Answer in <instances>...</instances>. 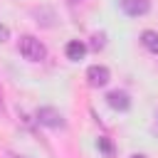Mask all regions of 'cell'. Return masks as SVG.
Returning a JSON list of instances; mask_svg holds the SVG:
<instances>
[{
    "instance_id": "cell-1",
    "label": "cell",
    "mask_w": 158,
    "mask_h": 158,
    "mask_svg": "<svg viewBox=\"0 0 158 158\" xmlns=\"http://www.w3.org/2000/svg\"><path fill=\"white\" fill-rule=\"evenodd\" d=\"M17 49H20V54H22L27 62H42V59H44V54H47L44 44H42L37 37H32V35H22V37H20Z\"/></svg>"
},
{
    "instance_id": "cell-2",
    "label": "cell",
    "mask_w": 158,
    "mask_h": 158,
    "mask_svg": "<svg viewBox=\"0 0 158 158\" xmlns=\"http://www.w3.org/2000/svg\"><path fill=\"white\" fill-rule=\"evenodd\" d=\"M37 121H40L42 126H49V128H64V126H67L64 116H62L57 109H52V106L37 109Z\"/></svg>"
},
{
    "instance_id": "cell-3",
    "label": "cell",
    "mask_w": 158,
    "mask_h": 158,
    "mask_svg": "<svg viewBox=\"0 0 158 158\" xmlns=\"http://www.w3.org/2000/svg\"><path fill=\"white\" fill-rule=\"evenodd\" d=\"M86 79H89L91 86H106L109 79H111V72H109L104 64H91V67L86 69Z\"/></svg>"
},
{
    "instance_id": "cell-4",
    "label": "cell",
    "mask_w": 158,
    "mask_h": 158,
    "mask_svg": "<svg viewBox=\"0 0 158 158\" xmlns=\"http://www.w3.org/2000/svg\"><path fill=\"white\" fill-rule=\"evenodd\" d=\"M121 7L131 17H141L151 10V0H121Z\"/></svg>"
},
{
    "instance_id": "cell-5",
    "label": "cell",
    "mask_w": 158,
    "mask_h": 158,
    "mask_svg": "<svg viewBox=\"0 0 158 158\" xmlns=\"http://www.w3.org/2000/svg\"><path fill=\"white\" fill-rule=\"evenodd\" d=\"M106 101H109V106L111 109H116V111H126L128 106H131V99H128V94L126 91H109L106 94Z\"/></svg>"
},
{
    "instance_id": "cell-6",
    "label": "cell",
    "mask_w": 158,
    "mask_h": 158,
    "mask_svg": "<svg viewBox=\"0 0 158 158\" xmlns=\"http://www.w3.org/2000/svg\"><path fill=\"white\" fill-rule=\"evenodd\" d=\"M84 54H86V44H84V42H79V40H72V42L67 44V57H69L72 62H79Z\"/></svg>"
},
{
    "instance_id": "cell-7",
    "label": "cell",
    "mask_w": 158,
    "mask_h": 158,
    "mask_svg": "<svg viewBox=\"0 0 158 158\" xmlns=\"http://www.w3.org/2000/svg\"><path fill=\"white\" fill-rule=\"evenodd\" d=\"M141 42H143V47H146L148 52L158 54V32H153V30H146V32L141 35Z\"/></svg>"
},
{
    "instance_id": "cell-8",
    "label": "cell",
    "mask_w": 158,
    "mask_h": 158,
    "mask_svg": "<svg viewBox=\"0 0 158 158\" xmlns=\"http://www.w3.org/2000/svg\"><path fill=\"white\" fill-rule=\"evenodd\" d=\"M99 148H101L106 156H114V146H111V141H109V138H104V136L99 138Z\"/></svg>"
},
{
    "instance_id": "cell-9",
    "label": "cell",
    "mask_w": 158,
    "mask_h": 158,
    "mask_svg": "<svg viewBox=\"0 0 158 158\" xmlns=\"http://www.w3.org/2000/svg\"><path fill=\"white\" fill-rule=\"evenodd\" d=\"M94 49H101L104 47V35H94V42H91Z\"/></svg>"
},
{
    "instance_id": "cell-10",
    "label": "cell",
    "mask_w": 158,
    "mask_h": 158,
    "mask_svg": "<svg viewBox=\"0 0 158 158\" xmlns=\"http://www.w3.org/2000/svg\"><path fill=\"white\" fill-rule=\"evenodd\" d=\"M7 37H10V30H7L5 25H0V42H5Z\"/></svg>"
},
{
    "instance_id": "cell-11",
    "label": "cell",
    "mask_w": 158,
    "mask_h": 158,
    "mask_svg": "<svg viewBox=\"0 0 158 158\" xmlns=\"http://www.w3.org/2000/svg\"><path fill=\"white\" fill-rule=\"evenodd\" d=\"M131 158H146V156H141V153H136V156H131Z\"/></svg>"
},
{
    "instance_id": "cell-12",
    "label": "cell",
    "mask_w": 158,
    "mask_h": 158,
    "mask_svg": "<svg viewBox=\"0 0 158 158\" xmlns=\"http://www.w3.org/2000/svg\"><path fill=\"white\" fill-rule=\"evenodd\" d=\"M69 2H79V0H69Z\"/></svg>"
},
{
    "instance_id": "cell-13",
    "label": "cell",
    "mask_w": 158,
    "mask_h": 158,
    "mask_svg": "<svg viewBox=\"0 0 158 158\" xmlns=\"http://www.w3.org/2000/svg\"><path fill=\"white\" fill-rule=\"evenodd\" d=\"M156 118H158V114H156Z\"/></svg>"
}]
</instances>
